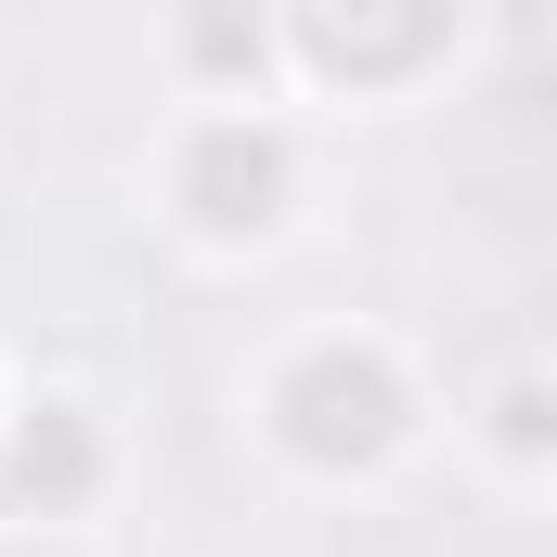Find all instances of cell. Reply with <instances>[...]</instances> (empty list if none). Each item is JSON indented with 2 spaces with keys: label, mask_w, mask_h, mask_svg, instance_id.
I'll use <instances>...</instances> for the list:
<instances>
[{
  "label": "cell",
  "mask_w": 557,
  "mask_h": 557,
  "mask_svg": "<svg viewBox=\"0 0 557 557\" xmlns=\"http://www.w3.org/2000/svg\"><path fill=\"white\" fill-rule=\"evenodd\" d=\"M169 78L182 104H285L273 0H169Z\"/></svg>",
  "instance_id": "5"
},
{
  "label": "cell",
  "mask_w": 557,
  "mask_h": 557,
  "mask_svg": "<svg viewBox=\"0 0 557 557\" xmlns=\"http://www.w3.org/2000/svg\"><path fill=\"white\" fill-rule=\"evenodd\" d=\"M104 493V416L78 389L0 403V532H65Z\"/></svg>",
  "instance_id": "4"
},
{
  "label": "cell",
  "mask_w": 557,
  "mask_h": 557,
  "mask_svg": "<svg viewBox=\"0 0 557 557\" xmlns=\"http://www.w3.org/2000/svg\"><path fill=\"white\" fill-rule=\"evenodd\" d=\"M285 26V91H416L428 65L467 52V0H273Z\"/></svg>",
  "instance_id": "3"
},
{
  "label": "cell",
  "mask_w": 557,
  "mask_h": 557,
  "mask_svg": "<svg viewBox=\"0 0 557 557\" xmlns=\"http://www.w3.org/2000/svg\"><path fill=\"white\" fill-rule=\"evenodd\" d=\"M428 428H441L428 416V376L376 324H324V337L273 350V376H260V441L298 480H389Z\"/></svg>",
  "instance_id": "1"
},
{
  "label": "cell",
  "mask_w": 557,
  "mask_h": 557,
  "mask_svg": "<svg viewBox=\"0 0 557 557\" xmlns=\"http://www.w3.org/2000/svg\"><path fill=\"white\" fill-rule=\"evenodd\" d=\"M169 221L208 260L285 247V221H298V117L285 104H182V131H169Z\"/></svg>",
  "instance_id": "2"
},
{
  "label": "cell",
  "mask_w": 557,
  "mask_h": 557,
  "mask_svg": "<svg viewBox=\"0 0 557 557\" xmlns=\"http://www.w3.org/2000/svg\"><path fill=\"white\" fill-rule=\"evenodd\" d=\"M467 441L493 454V480L506 493H545V467H557V376L519 350L493 389H480V416H467Z\"/></svg>",
  "instance_id": "6"
}]
</instances>
